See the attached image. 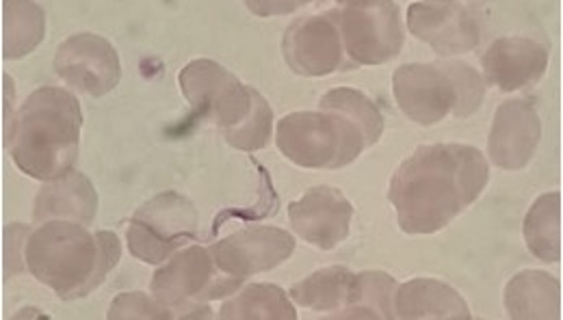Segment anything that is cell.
I'll list each match as a JSON object with an SVG mask.
<instances>
[{"mask_svg": "<svg viewBox=\"0 0 563 320\" xmlns=\"http://www.w3.org/2000/svg\"><path fill=\"white\" fill-rule=\"evenodd\" d=\"M488 180L482 150L460 143L422 145L395 172L388 199L404 232L433 234L475 203Z\"/></svg>", "mask_w": 563, "mask_h": 320, "instance_id": "6da1fadb", "label": "cell"}, {"mask_svg": "<svg viewBox=\"0 0 563 320\" xmlns=\"http://www.w3.org/2000/svg\"><path fill=\"white\" fill-rule=\"evenodd\" d=\"M82 129V111L74 93L40 87L9 118L4 145L15 167L35 180H55L74 169Z\"/></svg>", "mask_w": 563, "mask_h": 320, "instance_id": "7a4b0ae2", "label": "cell"}, {"mask_svg": "<svg viewBox=\"0 0 563 320\" xmlns=\"http://www.w3.org/2000/svg\"><path fill=\"white\" fill-rule=\"evenodd\" d=\"M122 257L113 232H89L74 221L40 223L24 243L29 273L53 288L59 299L74 301L91 295Z\"/></svg>", "mask_w": 563, "mask_h": 320, "instance_id": "3957f363", "label": "cell"}, {"mask_svg": "<svg viewBox=\"0 0 563 320\" xmlns=\"http://www.w3.org/2000/svg\"><path fill=\"white\" fill-rule=\"evenodd\" d=\"M178 82L198 118L212 122L230 147L258 152L269 145L274 132L269 102L230 69L211 59H198L185 65Z\"/></svg>", "mask_w": 563, "mask_h": 320, "instance_id": "277c9868", "label": "cell"}, {"mask_svg": "<svg viewBox=\"0 0 563 320\" xmlns=\"http://www.w3.org/2000/svg\"><path fill=\"white\" fill-rule=\"evenodd\" d=\"M393 91L399 109L419 126H435L444 118L466 120L486 98V80L462 62L406 64L395 69Z\"/></svg>", "mask_w": 563, "mask_h": 320, "instance_id": "5b68a950", "label": "cell"}, {"mask_svg": "<svg viewBox=\"0 0 563 320\" xmlns=\"http://www.w3.org/2000/svg\"><path fill=\"white\" fill-rule=\"evenodd\" d=\"M282 154L306 169H341L368 147L362 129L334 109L290 113L276 134Z\"/></svg>", "mask_w": 563, "mask_h": 320, "instance_id": "8992f818", "label": "cell"}, {"mask_svg": "<svg viewBox=\"0 0 563 320\" xmlns=\"http://www.w3.org/2000/svg\"><path fill=\"white\" fill-rule=\"evenodd\" d=\"M243 279L219 268L211 247L191 245L158 264L152 277V295L167 306L176 319H209L207 304L234 295Z\"/></svg>", "mask_w": 563, "mask_h": 320, "instance_id": "52a82bcc", "label": "cell"}, {"mask_svg": "<svg viewBox=\"0 0 563 320\" xmlns=\"http://www.w3.org/2000/svg\"><path fill=\"white\" fill-rule=\"evenodd\" d=\"M198 236V210L176 191L145 201L133 214L126 232L131 256L147 264H163Z\"/></svg>", "mask_w": 563, "mask_h": 320, "instance_id": "ba28073f", "label": "cell"}, {"mask_svg": "<svg viewBox=\"0 0 563 320\" xmlns=\"http://www.w3.org/2000/svg\"><path fill=\"white\" fill-rule=\"evenodd\" d=\"M336 18L352 67L388 64L404 51L406 35L395 0H345Z\"/></svg>", "mask_w": 563, "mask_h": 320, "instance_id": "9c48e42d", "label": "cell"}, {"mask_svg": "<svg viewBox=\"0 0 563 320\" xmlns=\"http://www.w3.org/2000/svg\"><path fill=\"white\" fill-rule=\"evenodd\" d=\"M286 65L308 78H319L347 67L336 13L303 15L290 22L282 40Z\"/></svg>", "mask_w": 563, "mask_h": 320, "instance_id": "30bf717a", "label": "cell"}, {"mask_svg": "<svg viewBox=\"0 0 563 320\" xmlns=\"http://www.w3.org/2000/svg\"><path fill=\"white\" fill-rule=\"evenodd\" d=\"M55 69L70 87L91 98L107 96L122 78L118 51L109 40L93 33L68 37L57 48Z\"/></svg>", "mask_w": 563, "mask_h": 320, "instance_id": "8fae6325", "label": "cell"}, {"mask_svg": "<svg viewBox=\"0 0 563 320\" xmlns=\"http://www.w3.org/2000/svg\"><path fill=\"white\" fill-rule=\"evenodd\" d=\"M410 33L440 57H455L479 46L482 29L475 15L457 2H415L408 9Z\"/></svg>", "mask_w": 563, "mask_h": 320, "instance_id": "7c38bea8", "label": "cell"}, {"mask_svg": "<svg viewBox=\"0 0 563 320\" xmlns=\"http://www.w3.org/2000/svg\"><path fill=\"white\" fill-rule=\"evenodd\" d=\"M292 230L308 245L330 252L339 247L352 230V201L334 187H312L288 206Z\"/></svg>", "mask_w": 563, "mask_h": 320, "instance_id": "4fadbf2b", "label": "cell"}, {"mask_svg": "<svg viewBox=\"0 0 563 320\" xmlns=\"http://www.w3.org/2000/svg\"><path fill=\"white\" fill-rule=\"evenodd\" d=\"M211 252L223 273L245 279L286 262L295 252V239L278 228H250L221 239Z\"/></svg>", "mask_w": 563, "mask_h": 320, "instance_id": "5bb4252c", "label": "cell"}, {"mask_svg": "<svg viewBox=\"0 0 563 320\" xmlns=\"http://www.w3.org/2000/svg\"><path fill=\"white\" fill-rule=\"evenodd\" d=\"M542 139V122L531 100H507L494 115L488 154L498 169L520 172L538 152Z\"/></svg>", "mask_w": 563, "mask_h": 320, "instance_id": "9a60e30c", "label": "cell"}, {"mask_svg": "<svg viewBox=\"0 0 563 320\" xmlns=\"http://www.w3.org/2000/svg\"><path fill=\"white\" fill-rule=\"evenodd\" d=\"M484 80L500 91H518L542 80L549 67V51L531 37H500L482 57Z\"/></svg>", "mask_w": 563, "mask_h": 320, "instance_id": "2e32d148", "label": "cell"}, {"mask_svg": "<svg viewBox=\"0 0 563 320\" xmlns=\"http://www.w3.org/2000/svg\"><path fill=\"white\" fill-rule=\"evenodd\" d=\"M98 212V192L85 174L71 169L70 174L48 180L35 197V223L74 221L91 225Z\"/></svg>", "mask_w": 563, "mask_h": 320, "instance_id": "e0dca14e", "label": "cell"}, {"mask_svg": "<svg viewBox=\"0 0 563 320\" xmlns=\"http://www.w3.org/2000/svg\"><path fill=\"white\" fill-rule=\"evenodd\" d=\"M395 319L471 320L462 295L438 279H410L395 293Z\"/></svg>", "mask_w": 563, "mask_h": 320, "instance_id": "ac0fdd59", "label": "cell"}, {"mask_svg": "<svg viewBox=\"0 0 563 320\" xmlns=\"http://www.w3.org/2000/svg\"><path fill=\"white\" fill-rule=\"evenodd\" d=\"M505 310L514 320L562 319L560 279L542 271H522L505 288Z\"/></svg>", "mask_w": 563, "mask_h": 320, "instance_id": "d6986e66", "label": "cell"}, {"mask_svg": "<svg viewBox=\"0 0 563 320\" xmlns=\"http://www.w3.org/2000/svg\"><path fill=\"white\" fill-rule=\"evenodd\" d=\"M46 35V13L35 0L2 2V57L13 62L31 55Z\"/></svg>", "mask_w": 563, "mask_h": 320, "instance_id": "ffe728a7", "label": "cell"}, {"mask_svg": "<svg viewBox=\"0 0 563 320\" xmlns=\"http://www.w3.org/2000/svg\"><path fill=\"white\" fill-rule=\"evenodd\" d=\"M353 282L355 273L347 266H328L295 284L288 297L301 308L336 315L347 306L352 297Z\"/></svg>", "mask_w": 563, "mask_h": 320, "instance_id": "44dd1931", "label": "cell"}, {"mask_svg": "<svg viewBox=\"0 0 563 320\" xmlns=\"http://www.w3.org/2000/svg\"><path fill=\"white\" fill-rule=\"evenodd\" d=\"M527 247L542 262L562 260V195L547 192L529 208L522 225Z\"/></svg>", "mask_w": 563, "mask_h": 320, "instance_id": "7402d4cb", "label": "cell"}, {"mask_svg": "<svg viewBox=\"0 0 563 320\" xmlns=\"http://www.w3.org/2000/svg\"><path fill=\"white\" fill-rule=\"evenodd\" d=\"M399 284L382 271L355 273L352 297L347 306L332 319H395V293Z\"/></svg>", "mask_w": 563, "mask_h": 320, "instance_id": "603a6c76", "label": "cell"}, {"mask_svg": "<svg viewBox=\"0 0 563 320\" xmlns=\"http://www.w3.org/2000/svg\"><path fill=\"white\" fill-rule=\"evenodd\" d=\"M219 319L223 320H295L297 310L290 297L274 284H247L228 299Z\"/></svg>", "mask_w": 563, "mask_h": 320, "instance_id": "cb8c5ba5", "label": "cell"}, {"mask_svg": "<svg viewBox=\"0 0 563 320\" xmlns=\"http://www.w3.org/2000/svg\"><path fill=\"white\" fill-rule=\"evenodd\" d=\"M321 109H334V111H341L343 115H347L364 132V136L368 141V147L375 145L379 141L382 132H384L382 111L373 104V100H368L357 89L339 87V89L328 91L321 98Z\"/></svg>", "mask_w": 563, "mask_h": 320, "instance_id": "d4e9b609", "label": "cell"}, {"mask_svg": "<svg viewBox=\"0 0 563 320\" xmlns=\"http://www.w3.org/2000/svg\"><path fill=\"white\" fill-rule=\"evenodd\" d=\"M107 319L111 320H172L176 319L174 312L163 306L154 295L147 297L143 293H124L115 297V301L109 308Z\"/></svg>", "mask_w": 563, "mask_h": 320, "instance_id": "484cf974", "label": "cell"}, {"mask_svg": "<svg viewBox=\"0 0 563 320\" xmlns=\"http://www.w3.org/2000/svg\"><path fill=\"white\" fill-rule=\"evenodd\" d=\"M245 7L258 18H274V15H288L297 9L314 2V0H243Z\"/></svg>", "mask_w": 563, "mask_h": 320, "instance_id": "4316f807", "label": "cell"}, {"mask_svg": "<svg viewBox=\"0 0 563 320\" xmlns=\"http://www.w3.org/2000/svg\"><path fill=\"white\" fill-rule=\"evenodd\" d=\"M427 2H457V0H427Z\"/></svg>", "mask_w": 563, "mask_h": 320, "instance_id": "83f0119b", "label": "cell"}, {"mask_svg": "<svg viewBox=\"0 0 563 320\" xmlns=\"http://www.w3.org/2000/svg\"><path fill=\"white\" fill-rule=\"evenodd\" d=\"M336 2H339V4H343V2H345V0H336Z\"/></svg>", "mask_w": 563, "mask_h": 320, "instance_id": "f1b7e54d", "label": "cell"}]
</instances>
